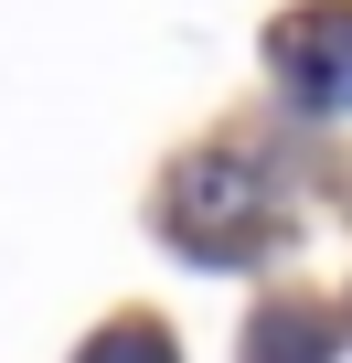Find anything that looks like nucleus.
Instances as JSON below:
<instances>
[{
  "label": "nucleus",
  "instance_id": "7ed1b4c3",
  "mask_svg": "<svg viewBox=\"0 0 352 363\" xmlns=\"http://www.w3.org/2000/svg\"><path fill=\"white\" fill-rule=\"evenodd\" d=\"M75 363H182V352H171V331H149V320H118V331H96Z\"/></svg>",
  "mask_w": 352,
  "mask_h": 363
},
{
  "label": "nucleus",
  "instance_id": "f03ea898",
  "mask_svg": "<svg viewBox=\"0 0 352 363\" xmlns=\"http://www.w3.org/2000/svg\"><path fill=\"white\" fill-rule=\"evenodd\" d=\"M246 363H331V320L320 310H256Z\"/></svg>",
  "mask_w": 352,
  "mask_h": 363
},
{
  "label": "nucleus",
  "instance_id": "f257e3e1",
  "mask_svg": "<svg viewBox=\"0 0 352 363\" xmlns=\"http://www.w3.org/2000/svg\"><path fill=\"white\" fill-rule=\"evenodd\" d=\"M278 86L320 118L352 107V0H320V11L278 22Z\"/></svg>",
  "mask_w": 352,
  "mask_h": 363
}]
</instances>
